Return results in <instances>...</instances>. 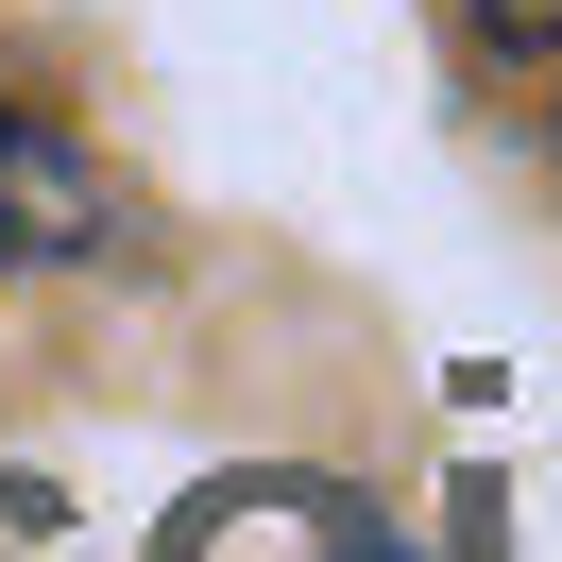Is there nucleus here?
<instances>
[{
	"instance_id": "f257e3e1",
	"label": "nucleus",
	"mask_w": 562,
	"mask_h": 562,
	"mask_svg": "<svg viewBox=\"0 0 562 562\" xmlns=\"http://www.w3.org/2000/svg\"><path fill=\"white\" fill-rule=\"evenodd\" d=\"M154 562H409V546H392V512L341 494V477H205L154 528Z\"/></svg>"
},
{
	"instance_id": "7ed1b4c3",
	"label": "nucleus",
	"mask_w": 562,
	"mask_h": 562,
	"mask_svg": "<svg viewBox=\"0 0 562 562\" xmlns=\"http://www.w3.org/2000/svg\"><path fill=\"white\" fill-rule=\"evenodd\" d=\"M477 18H494L512 52H562V0H477Z\"/></svg>"
},
{
	"instance_id": "f03ea898",
	"label": "nucleus",
	"mask_w": 562,
	"mask_h": 562,
	"mask_svg": "<svg viewBox=\"0 0 562 562\" xmlns=\"http://www.w3.org/2000/svg\"><path fill=\"white\" fill-rule=\"evenodd\" d=\"M52 256H120V188L86 171V137L0 103V273H52Z\"/></svg>"
}]
</instances>
